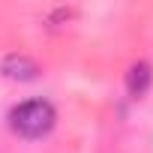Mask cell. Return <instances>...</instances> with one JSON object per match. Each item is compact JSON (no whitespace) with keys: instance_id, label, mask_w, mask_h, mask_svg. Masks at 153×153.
Instances as JSON below:
<instances>
[{"instance_id":"cell-1","label":"cell","mask_w":153,"mask_h":153,"mask_svg":"<svg viewBox=\"0 0 153 153\" xmlns=\"http://www.w3.org/2000/svg\"><path fill=\"white\" fill-rule=\"evenodd\" d=\"M54 123H57V111L48 99H27L9 111V126L21 138H42L54 129Z\"/></svg>"},{"instance_id":"cell-2","label":"cell","mask_w":153,"mask_h":153,"mask_svg":"<svg viewBox=\"0 0 153 153\" xmlns=\"http://www.w3.org/2000/svg\"><path fill=\"white\" fill-rule=\"evenodd\" d=\"M39 72H42L39 63H36L33 57H27V54H6L3 60H0V75L9 78V81H18V84L36 81Z\"/></svg>"},{"instance_id":"cell-3","label":"cell","mask_w":153,"mask_h":153,"mask_svg":"<svg viewBox=\"0 0 153 153\" xmlns=\"http://www.w3.org/2000/svg\"><path fill=\"white\" fill-rule=\"evenodd\" d=\"M153 84V66L147 60H135L129 69H126V93L132 99H141Z\"/></svg>"}]
</instances>
